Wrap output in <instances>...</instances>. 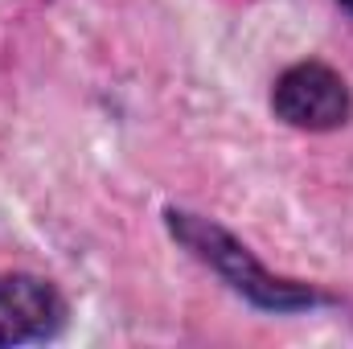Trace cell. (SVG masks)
Returning <instances> with one entry per match:
<instances>
[{
  "instance_id": "obj_1",
  "label": "cell",
  "mask_w": 353,
  "mask_h": 349,
  "mask_svg": "<svg viewBox=\"0 0 353 349\" xmlns=\"http://www.w3.org/2000/svg\"><path fill=\"white\" fill-rule=\"evenodd\" d=\"M169 230H173L201 263H210L234 292H243V296L255 300L259 308L296 312V308H312V304H316V292H312V288L271 275L263 263L255 259L234 235H226L222 226H214V222H205V218H197V214L169 210Z\"/></svg>"
},
{
  "instance_id": "obj_2",
  "label": "cell",
  "mask_w": 353,
  "mask_h": 349,
  "mask_svg": "<svg viewBox=\"0 0 353 349\" xmlns=\"http://www.w3.org/2000/svg\"><path fill=\"white\" fill-rule=\"evenodd\" d=\"M275 115L304 132H329L350 119V87L337 70L321 62H300L275 83Z\"/></svg>"
},
{
  "instance_id": "obj_3",
  "label": "cell",
  "mask_w": 353,
  "mask_h": 349,
  "mask_svg": "<svg viewBox=\"0 0 353 349\" xmlns=\"http://www.w3.org/2000/svg\"><path fill=\"white\" fill-rule=\"evenodd\" d=\"M66 304L62 296L33 275H4L0 279V341H41L62 329Z\"/></svg>"
},
{
  "instance_id": "obj_4",
  "label": "cell",
  "mask_w": 353,
  "mask_h": 349,
  "mask_svg": "<svg viewBox=\"0 0 353 349\" xmlns=\"http://www.w3.org/2000/svg\"><path fill=\"white\" fill-rule=\"evenodd\" d=\"M341 4H350V8H353V0H341Z\"/></svg>"
}]
</instances>
